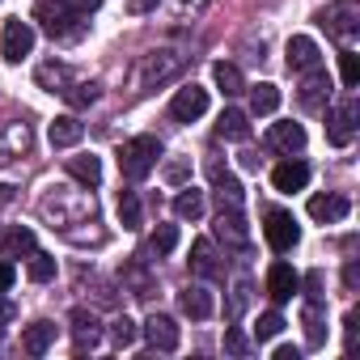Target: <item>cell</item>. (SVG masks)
<instances>
[{
    "mask_svg": "<svg viewBox=\"0 0 360 360\" xmlns=\"http://www.w3.org/2000/svg\"><path fill=\"white\" fill-rule=\"evenodd\" d=\"M34 22L51 39H60V43H72V39L85 34V9L68 5V0H39V5H34Z\"/></svg>",
    "mask_w": 360,
    "mask_h": 360,
    "instance_id": "1",
    "label": "cell"
},
{
    "mask_svg": "<svg viewBox=\"0 0 360 360\" xmlns=\"http://www.w3.org/2000/svg\"><path fill=\"white\" fill-rule=\"evenodd\" d=\"M183 68H187V56H178V51L161 47V51L140 56V64H136V81H131V85H136V94H148V89H157V85L174 81Z\"/></svg>",
    "mask_w": 360,
    "mask_h": 360,
    "instance_id": "2",
    "label": "cell"
},
{
    "mask_svg": "<svg viewBox=\"0 0 360 360\" xmlns=\"http://www.w3.org/2000/svg\"><path fill=\"white\" fill-rule=\"evenodd\" d=\"M157 157H161V140L157 136H131L119 148V174L131 178V183H144V178L153 174V165H157Z\"/></svg>",
    "mask_w": 360,
    "mask_h": 360,
    "instance_id": "3",
    "label": "cell"
},
{
    "mask_svg": "<svg viewBox=\"0 0 360 360\" xmlns=\"http://www.w3.org/2000/svg\"><path fill=\"white\" fill-rule=\"evenodd\" d=\"M318 26L330 34V39H356V30H360V5L356 0H335V5H326V9H318Z\"/></svg>",
    "mask_w": 360,
    "mask_h": 360,
    "instance_id": "4",
    "label": "cell"
},
{
    "mask_svg": "<svg viewBox=\"0 0 360 360\" xmlns=\"http://www.w3.org/2000/svg\"><path fill=\"white\" fill-rule=\"evenodd\" d=\"M263 233H267V246H271L276 255H288V250L301 242V229H297L292 212H284V208H271V212H267V225H263Z\"/></svg>",
    "mask_w": 360,
    "mask_h": 360,
    "instance_id": "5",
    "label": "cell"
},
{
    "mask_svg": "<svg viewBox=\"0 0 360 360\" xmlns=\"http://www.w3.org/2000/svg\"><path fill=\"white\" fill-rule=\"evenodd\" d=\"M0 51H5V60H9V64H22V60L34 51V26H30V22H22V18L5 22V39H0Z\"/></svg>",
    "mask_w": 360,
    "mask_h": 360,
    "instance_id": "6",
    "label": "cell"
},
{
    "mask_svg": "<svg viewBox=\"0 0 360 360\" xmlns=\"http://www.w3.org/2000/svg\"><path fill=\"white\" fill-rule=\"evenodd\" d=\"M204 110H208V89H200V85H183L174 94V102H169V119L174 123H195Z\"/></svg>",
    "mask_w": 360,
    "mask_h": 360,
    "instance_id": "7",
    "label": "cell"
},
{
    "mask_svg": "<svg viewBox=\"0 0 360 360\" xmlns=\"http://www.w3.org/2000/svg\"><path fill=\"white\" fill-rule=\"evenodd\" d=\"M356 102H343V106H335L330 115H326V140L335 144V148H347L352 140H356Z\"/></svg>",
    "mask_w": 360,
    "mask_h": 360,
    "instance_id": "8",
    "label": "cell"
},
{
    "mask_svg": "<svg viewBox=\"0 0 360 360\" xmlns=\"http://www.w3.org/2000/svg\"><path fill=\"white\" fill-rule=\"evenodd\" d=\"M292 292H301V276L292 271V263H271L267 267V297L276 301V305H284V301H292Z\"/></svg>",
    "mask_w": 360,
    "mask_h": 360,
    "instance_id": "9",
    "label": "cell"
},
{
    "mask_svg": "<svg viewBox=\"0 0 360 360\" xmlns=\"http://www.w3.org/2000/svg\"><path fill=\"white\" fill-rule=\"evenodd\" d=\"M144 339H148L153 352H174L178 339H183V330H178V322L165 318V314H148V322H144Z\"/></svg>",
    "mask_w": 360,
    "mask_h": 360,
    "instance_id": "10",
    "label": "cell"
},
{
    "mask_svg": "<svg viewBox=\"0 0 360 360\" xmlns=\"http://www.w3.org/2000/svg\"><path fill=\"white\" fill-rule=\"evenodd\" d=\"M212 229H217V238H221L225 246H246V242H250V225H246L242 208H221Z\"/></svg>",
    "mask_w": 360,
    "mask_h": 360,
    "instance_id": "11",
    "label": "cell"
},
{
    "mask_svg": "<svg viewBox=\"0 0 360 360\" xmlns=\"http://www.w3.org/2000/svg\"><path fill=\"white\" fill-rule=\"evenodd\" d=\"M305 183H309V165L297 161V157H288V161H280V165L271 169V187H276V191H288V195H292V191H301Z\"/></svg>",
    "mask_w": 360,
    "mask_h": 360,
    "instance_id": "12",
    "label": "cell"
},
{
    "mask_svg": "<svg viewBox=\"0 0 360 360\" xmlns=\"http://www.w3.org/2000/svg\"><path fill=\"white\" fill-rule=\"evenodd\" d=\"M208 178H212V187H217V200H221V208H242V200H246V191H242V183L229 174V169H221L217 161L208 165Z\"/></svg>",
    "mask_w": 360,
    "mask_h": 360,
    "instance_id": "13",
    "label": "cell"
},
{
    "mask_svg": "<svg viewBox=\"0 0 360 360\" xmlns=\"http://www.w3.org/2000/svg\"><path fill=\"white\" fill-rule=\"evenodd\" d=\"M267 148H276V153H301L305 148V127L301 123H271V131H267Z\"/></svg>",
    "mask_w": 360,
    "mask_h": 360,
    "instance_id": "14",
    "label": "cell"
},
{
    "mask_svg": "<svg viewBox=\"0 0 360 360\" xmlns=\"http://www.w3.org/2000/svg\"><path fill=\"white\" fill-rule=\"evenodd\" d=\"M178 309H183L191 322H204V318H212V292L204 284H187L178 292Z\"/></svg>",
    "mask_w": 360,
    "mask_h": 360,
    "instance_id": "15",
    "label": "cell"
},
{
    "mask_svg": "<svg viewBox=\"0 0 360 360\" xmlns=\"http://www.w3.org/2000/svg\"><path fill=\"white\" fill-rule=\"evenodd\" d=\"M318 64H322L318 43L305 39V34H292V39H288V68H292V72H309V68H318Z\"/></svg>",
    "mask_w": 360,
    "mask_h": 360,
    "instance_id": "16",
    "label": "cell"
},
{
    "mask_svg": "<svg viewBox=\"0 0 360 360\" xmlns=\"http://www.w3.org/2000/svg\"><path fill=\"white\" fill-rule=\"evenodd\" d=\"M72 343H77V352H94L102 343V326L89 309H72Z\"/></svg>",
    "mask_w": 360,
    "mask_h": 360,
    "instance_id": "17",
    "label": "cell"
},
{
    "mask_svg": "<svg viewBox=\"0 0 360 360\" xmlns=\"http://www.w3.org/2000/svg\"><path fill=\"white\" fill-rule=\"evenodd\" d=\"M326 98H330V77L322 68H309L305 72V85H301V106L305 110H322Z\"/></svg>",
    "mask_w": 360,
    "mask_h": 360,
    "instance_id": "18",
    "label": "cell"
},
{
    "mask_svg": "<svg viewBox=\"0 0 360 360\" xmlns=\"http://www.w3.org/2000/svg\"><path fill=\"white\" fill-rule=\"evenodd\" d=\"M347 212H352V204H347L343 195H314V200H309V217H314L318 225H339Z\"/></svg>",
    "mask_w": 360,
    "mask_h": 360,
    "instance_id": "19",
    "label": "cell"
},
{
    "mask_svg": "<svg viewBox=\"0 0 360 360\" xmlns=\"http://www.w3.org/2000/svg\"><path fill=\"white\" fill-rule=\"evenodd\" d=\"M191 271H195V276H204V280H217V276H225V267H221V255H217V246H212L208 238H200V242L191 246Z\"/></svg>",
    "mask_w": 360,
    "mask_h": 360,
    "instance_id": "20",
    "label": "cell"
},
{
    "mask_svg": "<svg viewBox=\"0 0 360 360\" xmlns=\"http://www.w3.org/2000/svg\"><path fill=\"white\" fill-rule=\"evenodd\" d=\"M81 136H85V123H81L77 115H60V119H51V127H47V140H51L56 148H72V144H81Z\"/></svg>",
    "mask_w": 360,
    "mask_h": 360,
    "instance_id": "21",
    "label": "cell"
},
{
    "mask_svg": "<svg viewBox=\"0 0 360 360\" xmlns=\"http://www.w3.org/2000/svg\"><path fill=\"white\" fill-rule=\"evenodd\" d=\"M217 136L221 140H250V115L246 110H238V106H229L225 115H221V123H217Z\"/></svg>",
    "mask_w": 360,
    "mask_h": 360,
    "instance_id": "22",
    "label": "cell"
},
{
    "mask_svg": "<svg viewBox=\"0 0 360 360\" xmlns=\"http://www.w3.org/2000/svg\"><path fill=\"white\" fill-rule=\"evenodd\" d=\"M51 343H56V326H51V322H30V326L22 330V352H26V356H43Z\"/></svg>",
    "mask_w": 360,
    "mask_h": 360,
    "instance_id": "23",
    "label": "cell"
},
{
    "mask_svg": "<svg viewBox=\"0 0 360 360\" xmlns=\"http://www.w3.org/2000/svg\"><path fill=\"white\" fill-rule=\"evenodd\" d=\"M301 322H305V343H309V347H322V343H326V318H322V301H305V309H301Z\"/></svg>",
    "mask_w": 360,
    "mask_h": 360,
    "instance_id": "24",
    "label": "cell"
},
{
    "mask_svg": "<svg viewBox=\"0 0 360 360\" xmlns=\"http://www.w3.org/2000/svg\"><path fill=\"white\" fill-rule=\"evenodd\" d=\"M68 174L77 178L81 187H98V183H102V161H98L94 153H85V157H68Z\"/></svg>",
    "mask_w": 360,
    "mask_h": 360,
    "instance_id": "25",
    "label": "cell"
},
{
    "mask_svg": "<svg viewBox=\"0 0 360 360\" xmlns=\"http://www.w3.org/2000/svg\"><path fill=\"white\" fill-rule=\"evenodd\" d=\"M98 94H102V89H98V81H68V85L60 89V98H64L72 110H85V106H94V102H98Z\"/></svg>",
    "mask_w": 360,
    "mask_h": 360,
    "instance_id": "26",
    "label": "cell"
},
{
    "mask_svg": "<svg viewBox=\"0 0 360 360\" xmlns=\"http://www.w3.org/2000/svg\"><path fill=\"white\" fill-rule=\"evenodd\" d=\"M0 250H5V259H22V255H34L39 250V242H34V229H9L5 233V242H0Z\"/></svg>",
    "mask_w": 360,
    "mask_h": 360,
    "instance_id": "27",
    "label": "cell"
},
{
    "mask_svg": "<svg viewBox=\"0 0 360 360\" xmlns=\"http://www.w3.org/2000/svg\"><path fill=\"white\" fill-rule=\"evenodd\" d=\"M212 81H217V89L225 94V98H238V94H246V81H242V72H238V64H217L212 68Z\"/></svg>",
    "mask_w": 360,
    "mask_h": 360,
    "instance_id": "28",
    "label": "cell"
},
{
    "mask_svg": "<svg viewBox=\"0 0 360 360\" xmlns=\"http://www.w3.org/2000/svg\"><path fill=\"white\" fill-rule=\"evenodd\" d=\"M174 217L178 221H200L204 217V191H178V200H174Z\"/></svg>",
    "mask_w": 360,
    "mask_h": 360,
    "instance_id": "29",
    "label": "cell"
},
{
    "mask_svg": "<svg viewBox=\"0 0 360 360\" xmlns=\"http://www.w3.org/2000/svg\"><path fill=\"white\" fill-rule=\"evenodd\" d=\"M208 5L212 0H165V13H169V22H195V18H204Z\"/></svg>",
    "mask_w": 360,
    "mask_h": 360,
    "instance_id": "30",
    "label": "cell"
},
{
    "mask_svg": "<svg viewBox=\"0 0 360 360\" xmlns=\"http://www.w3.org/2000/svg\"><path fill=\"white\" fill-rule=\"evenodd\" d=\"M276 106H280V89H276L271 81H263V85L250 89V110H255V115H271Z\"/></svg>",
    "mask_w": 360,
    "mask_h": 360,
    "instance_id": "31",
    "label": "cell"
},
{
    "mask_svg": "<svg viewBox=\"0 0 360 360\" xmlns=\"http://www.w3.org/2000/svg\"><path fill=\"white\" fill-rule=\"evenodd\" d=\"M68 81H72V72H68L64 64H43V68H39V85H43L47 94H60Z\"/></svg>",
    "mask_w": 360,
    "mask_h": 360,
    "instance_id": "32",
    "label": "cell"
},
{
    "mask_svg": "<svg viewBox=\"0 0 360 360\" xmlns=\"http://www.w3.org/2000/svg\"><path fill=\"white\" fill-rule=\"evenodd\" d=\"M140 200H136V191H119V221H123V229H140Z\"/></svg>",
    "mask_w": 360,
    "mask_h": 360,
    "instance_id": "33",
    "label": "cell"
},
{
    "mask_svg": "<svg viewBox=\"0 0 360 360\" xmlns=\"http://www.w3.org/2000/svg\"><path fill=\"white\" fill-rule=\"evenodd\" d=\"M178 246V225H157V233L148 238V250L153 255H169Z\"/></svg>",
    "mask_w": 360,
    "mask_h": 360,
    "instance_id": "34",
    "label": "cell"
},
{
    "mask_svg": "<svg viewBox=\"0 0 360 360\" xmlns=\"http://www.w3.org/2000/svg\"><path fill=\"white\" fill-rule=\"evenodd\" d=\"M30 280H34V284L56 280V259H51V255H43V250H34V255H30Z\"/></svg>",
    "mask_w": 360,
    "mask_h": 360,
    "instance_id": "35",
    "label": "cell"
},
{
    "mask_svg": "<svg viewBox=\"0 0 360 360\" xmlns=\"http://www.w3.org/2000/svg\"><path fill=\"white\" fill-rule=\"evenodd\" d=\"M136 335H140V326H136L131 318H123V314H119V318L110 322V339H115V347H131V343H136Z\"/></svg>",
    "mask_w": 360,
    "mask_h": 360,
    "instance_id": "36",
    "label": "cell"
},
{
    "mask_svg": "<svg viewBox=\"0 0 360 360\" xmlns=\"http://www.w3.org/2000/svg\"><path fill=\"white\" fill-rule=\"evenodd\" d=\"M339 77H343L347 89L360 85V56H356V51H339Z\"/></svg>",
    "mask_w": 360,
    "mask_h": 360,
    "instance_id": "37",
    "label": "cell"
},
{
    "mask_svg": "<svg viewBox=\"0 0 360 360\" xmlns=\"http://www.w3.org/2000/svg\"><path fill=\"white\" fill-rule=\"evenodd\" d=\"M280 330H284V318L271 309V314H263V318H259V326H255V339H276Z\"/></svg>",
    "mask_w": 360,
    "mask_h": 360,
    "instance_id": "38",
    "label": "cell"
},
{
    "mask_svg": "<svg viewBox=\"0 0 360 360\" xmlns=\"http://www.w3.org/2000/svg\"><path fill=\"white\" fill-rule=\"evenodd\" d=\"M225 352H229V356H250V339H246L238 326H229V330H225Z\"/></svg>",
    "mask_w": 360,
    "mask_h": 360,
    "instance_id": "39",
    "label": "cell"
},
{
    "mask_svg": "<svg viewBox=\"0 0 360 360\" xmlns=\"http://www.w3.org/2000/svg\"><path fill=\"white\" fill-rule=\"evenodd\" d=\"M187 174H191V165H187V161H169V165H165V183L183 187V183H187Z\"/></svg>",
    "mask_w": 360,
    "mask_h": 360,
    "instance_id": "40",
    "label": "cell"
},
{
    "mask_svg": "<svg viewBox=\"0 0 360 360\" xmlns=\"http://www.w3.org/2000/svg\"><path fill=\"white\" fill-rule=\"evenodd\" d=\"M305 297H309V301H322V297H326V292H322V271H309V276H305Z\"/></svg>",
    "mask_w": 360,
    "mask_h": 360,
    "instance_id": "41",
    "label": "cell"
},
{
    "mask_svg": "<svg viewBox=\"0 0 360 360\" xmlns=\"http://www.w3.org/2000/svg\"><path fill=\"white\" fill-rule=\"evenodd\" d=\"M343 284H347V292H356V288H360V267H356V263H347V267H343Z\"/></svg>",
    "mask_w": 360,
    "mask_h": 360,
    "instance_id": "42",
    "label": "cell"
},
{
    "mask_svg": "<svg viewBox=\"0 0 360 360\" xmlns=\"http://www.w3.org/2000/svg\"><path fill=\"white\" fill-rule=\"evenodd\" d=\"M13 276H18L13 263H0V292H9V288H13Z\"/></svg>",
    "mask_w": 360,
    "mask_h": 360,
    "instance_id": "43",
    "label": "cell"
},
{
    "mask_svg": "<svg viewBox=\"0 0 360 360\" xmlns=\"http://www.w3.org/2000/svg\"><path fill=\"white\" fill-rule=\"evenodd\" d=\"M13 301H5V292H0V326H5V322H13Z\"/></svg>",
    "mask_w": 360,
    "mask_h": 360,
    "instance_id": "44",
    "label": "cell"
},
{
    "mask_svg": "<svg viewBox=\"0 0 360 360\" xmlns=\"http://www.w3.org/2000/svg\"><path fill=\"white\" fill-rule=\"evenodd\" d=\"M242 165H246V169H259V165H263V157H259V153H242Z\"/></svg>",
    "mask_w": 360,
    "mask_h": 360,
    "instance_id": "45",
    "label": "cell"
},
{
    "mask_svg": "<svg viewBox=\"0 0 360 360\" xmlns=\"http://www.w3.org/2000/svg\"><path fill=\"white\" fill-rule=\"evenodd\" d=\"M13 204V187L9 183H0V208H9Z\"/></svg>",
    "mask_w": 360,
    "mask_h": 360,
    "instance_id": "46",
    "label": "cell"
},
{
    "mask_svg": "<svg viewBox=\"0 0 360 360\" xmlns=\"http://www.w3.org/2000/svg\"><path fill=\"white\" fill-rule=\"evenodd\" d=\"M297 356H301L297 347H276V360H297Z\"/></svg>",
    "mask_w": 360,
    "mask_h": 360,
    "instance_id": "47",
    "label": "cell"
},
{
    "mask_svg": "<svg viewBox=\"0 0 360 360\" xmlns=\"http://www.w3.org/2000/svg\"><path fill=\"white\" fill-rule=\"evenodd\" d=\"M131 9H136V13H144V9H157V0H131Z\"/></svg>",
    "mask_w": 360,
    "mask_h": 360,
    "instance_id": "48",
    "label": "cell"
}]
</instances>
